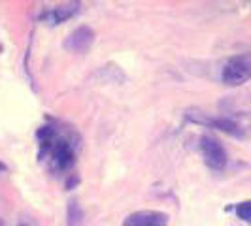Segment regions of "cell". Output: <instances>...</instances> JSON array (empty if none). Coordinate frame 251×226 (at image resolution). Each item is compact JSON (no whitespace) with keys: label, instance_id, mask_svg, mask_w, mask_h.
<instances>
[{"label":"cell","instance_id":"12","mask_svg":"<svg viewBox=\"0 0 251 226\" xmlns=\"http://www.w3.org/2000/svg\"><path fill=\"white\" fill-rule=\"evenodd\" d=\"M6 170H8V168H6V164L0 162V172H6Z\"/></svg>","mask_w":251,"mask_h":226},{"label":"cell","instance_id":"7","mask_svg":"<svg viewBox=\"0 0 251 226\" xmlns=\"http://www.w3.org/2000/svg\"><path fill=\"white\" fill-rule=\"evenodd\" d=\"M77 12H79V4H66V6H57V8H51L48 12H44L42 19L48 25H59V23L68 21L70 17H74Z\"/></svg>","mask_w":251,"mask_h":226},{"label":"cell","instance_id":"10","mask_svg":"<svg viewBox=\"0 0 251 226\" xmlns=\"http://www.w3.org/2000/svg\"><path fill=\"white\" fill-rule=\"evenodd\" d=\"M234 211L238 215V219H242L244 223H251V200H244L236 203Z\"/></svg>","mask_w":251,"mask_h":226},{"label":"cell","instance_id":"13","mask_svg":"<svg viewBox=\"0 0 251 226\" xmlns=\"http://www.w3.org/2000/svg\"><path fill=\"white\" fill-rule=\"evenodd\" d=\"M19 226H32V223H21Z\"/></svg>","mask_w":251,"mask_h":226},{"label":"cell","instance_id":"3","mask_svg":"<svg viewBox=\"0 0 251 226\" xmlns=\"http://www.w3.org/2000/svg\"><path fill=\"white\" fill-rule=\"evenodd\" d=\"M210 128H217L232 138L246 139L251 136V115L250 113H232L210 117Z\"/></svg>","mask_w":251,"mask_h":226},{"label":"cell","instance_id":"8","mask_svg":"<svg viewBox=\"0 0 251 226\" xmlns=\"http://www.w3.org/2000/svg\"><path fill=\"white\" fill-rule=\"evenodd\" d=\"M83 209L77 200L68 202V211H66V226H83Z\"/></svg>","mask_w":251,"mask_h":226},{"label":"cell","instance_id":"2","mask_svg":"<svg viewBox=\"0 0 251 226\" xmlns=\"http://www.w3.org/2000/svg\"><path fill=\"white\" fill-rule=\"evenodd\" d=\"M251 79V51L228 57L221 68V81L226 87H238Z\"/></svg>","mask_w":251,"mask_h":226},{"label":"cell","instance_id":"9","mask_svg":"<svg viewBox=\"0 0 251 226\" xmlns=\"http://www.w3.org/2000/svg\"><path fill=\"white\" fill-rule=\"evenodd\" d=\"M99 75H102V79H104L106 83H119V81H123V79H125V74L121 72V68L112 66V64L102 66L100 70L97 72V77H99Z\"/></svg>","mask_w":251,"mask_h":226},{"label":"cell","instance_id":"4","mask_svg":"<svg viewBox=\"0 0 251 226\" xmlns=\"http://www.w3.org/2000/svg\"><path fill=\"white\" fill-rule=\"evenodd\" d=\"M201 153H202V157H204V162H206L208 168L219 172V170H223L226 166V160H228L226 151H225V147H223V143L217 138H214V136H210V134H204V136H202Z\"/></svg>","mask_w":251,"mask_h":226},{"label":"cell","instance_id":"1","mask_svg":"<svg viewBox=\"0 0 251 226\" xmlns=\"http://www.w3.org/2000/svg\"><path fill=\"white\" fill-rule=\"evenodd\" d=\"M40 141V158L46 160L53 172H66L75 164L74 145L61 138L57 128L46 125L36 132Z\"/></svg>","mask_w":251,"mask_h":226},{"label":"cell","instance_id":"11","mask_svg":"<svg viewBox=\"0 0 251 226\" xmlns=\"http://www.w3.org/2000/svg\"><path fill=\"white\" fill-rule=\"evenodd\" d=\"M79 183V177H75V176H70V179L66 181V190H72V187H75Z\"/></svg>","mask_w":251,"mask_h":226},{"label":"cell","instance_id":"14","mask_svg":"<svg viewBox=\"0 0 251 226\" xmlns=\"http://www.w3.org/2000/svg\"><path fill=\"white\" fill-rule=\"evenodd\" d=\"M0 226H2V223H0Z\"/></svg>","mask_w":251,"mask_h":226},{"label":"cell","instance_id":"6","mask_svg":"<svg viewBox=\"0 0 251 226\" xmlns=\"http://www.w3.org/2000/svg\"><path fill=\"white\" fill-rule=\"evenodd\" d=\"M170 221V217L163 211H155V209H142L134 211L123 221V226H166Z\"/></svg>","mask_w":251,"mask_h":226},{"label":"cell","instance_id":"5","mask_svg":"<svg viewBox=\"0 0 251 226\" xmlns=\"http://www.w3.org/2000/svg\"><path fill=\"white\" fill-rule=\"evenodd\" d=\"M93 42H95V30L87 25H81L72 30L64 40V49L72 53H85L93 45Z\"/></svg>","mask_w":251,"mask_h":226}]
</instances>
